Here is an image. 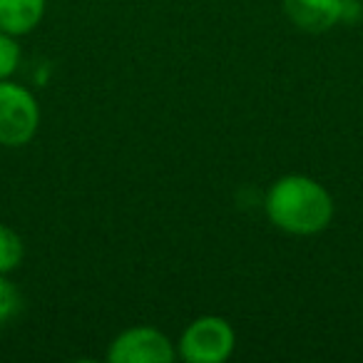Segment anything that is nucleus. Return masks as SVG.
<instances>
[{
  "label": "nucleus",
  "mask_w": 363,
  "mask_h": 363,
  "mask_svg": "<svg viewBox=\"0 0 363 363\" xmlns=\"http://www.w3.org/2000/svg\"><path fill=\"white\" fill-rule=\"evenodd\" d=\"M26 259V244L16 229L0 224V274H13Z\"/></svg>",
  "instance_id": "7"
},
{
  "label": "nucleus",
  "mask_w": 363,
  "mask_h": 363,
  "mask_svg": "<svg viewBox=\"0 0 363 363\" xmlns=\"http://www.w3.org/2000/svg\"><path fill=\"white\" fill-rule=\"evenodd\" d=\"M48 0H0V30L11 35H30L45 18Z\"/></svg>",
  "instance_id": "6"
},
{
  "label": "nucleus",
  "mask_w": 363,
  "mask_h": 363,
  "mask_svg": "<svg viewBox=\"0 0 363 363\" xmlns=\"http://www.w3.org/2000/svg\"><path fill=\"white\" fill-rule=\"evenodd\" d=\"M363 18V0H343V11H341V23L348 26H356Z\"/></svg>",
  "instance_id": "10"
},
{
  "label": "nucleus",
  "mask_w": 363,
  "mask_h": 363,
  "mask_svg": "<svg viewBox=\"0 0 363 363\" xmlns=\"http://www.w3.org/2000/svg\"><path fill=\"white\" fill-rule=\"evenodd\" d=\"M264 214L284 234L316 237L333 222L336 204L321 182L308 174H284L264 194Z\"/></svg>",
  "instance_id": "1"
},
{
  "label": "nucleus",
  "mask_w": 363,
  "mask_h": 363,
  "mask_svg": "<svg viewBox=\"0 0 363 363\" xmlns=\"http://www.w3.org/2000/svg\"><path fill=\"white\" fill-rule=\"evenodd\" d=\"M23 311V294L11 281V274H0V328L16 321Z\"/></svg>",
  "instance_id": "8"
},
{
  "label": "nucleus",
  "mask_w": 363,
  "mask_h": 363,
  "mask_svg": "<svg viewBox=\"0 0 363 363\" xmlns=\"http://www.w3.org/2000/svg\"><path fill=\"white\" fill-rule=\"evenodd\" d=\"M286 18L303 33H328L341 23L343 0H281Z\"/></svg>",
  "instance_id": "5"
},
{
  "label": "nucleus",
  "mask_w": 363,
  "mask_h": 363,
  "mask_svg": "<svg viewBox=\"0 0 363 363\" xmlns=\"http://www.w3.org/2000/svg\"><path fill=\"white\" fill-rule=\"evenodd\" d=\"M40 127V105L26 85L0 80V147H26L35 140Z\"/></svg>",
  "instance_id": "3"
},
{
  "label": "nucleus",
  "mask_w": 363,
  "mask_h": 363,
  "mask_svg": "<svg viewBox=\"0 0 363 363\" xmlns=\"http://www.w3.org/2000/svg\"><path fill=\"white\" fill-rule=\"evenodd\" d=\"M174 346L184 363H224L237 348V331L224 316L207 313L189 321Z\"/></svg>",
  "instance_id": "2"
},
{
  "label": "nucleus",
  "mask_w": 363,
  "mask_h": 363,
  "mask_svg": "<svg viewBox=\"0 0 363 363\" xmlns=\"http://www.w3.org/2000/svg\"><path fill=\"white\" fill-rule=\"evenodd\" d=\"M21 45H18V38L11 33L0 30V80H11L13 75L21 67Z\"/></svg>",
  "instance_id": "9"
},
{
  "label": "nucleus",
  "mask_w": 363,
  "mask_h": 363,
  "mask_svg": "<svg viewBox=\"0 0 363 363\" xmlns=\"http://www.w3.org/2000/svg\"><path fill=\"white\" fill-rule=\"evenodd\" d=\"M110 363H174L177 346L155 326H132L120 331L107 348Z\"/></svg>",
  "instance_id": "4"
}]
</instances>
